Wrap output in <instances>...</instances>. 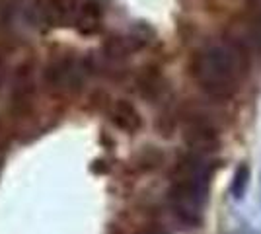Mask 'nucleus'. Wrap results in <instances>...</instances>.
Segmentation results:
<instances>
[{
  "instance_id": "f257e3e1",
  "label": "nucleus",
  "mask_w": 261,
  "mask_h": 234,
  "mask_svg": "<svg viewBox=\"0 0 261 234\" xmlns=\"http://www.w3.org/2000/svg\"><path fill=\"white\" fill-rule=\"evenodd\" d=\"M248 70V51L230 39L207 43L193 59V76L199 86L208 96L220 100H226L238 92Z\"/></svg>"
},
{
  "instance_id": "f03ea898",
  "label": "nucleus",
  "mask_w": 261,
  "mask_h": 234,
  "mask_svg": "<svg viewBox=\"0 0 261 234\" xmlns=\"http://www.w3.org/2000/svg\"><path fill=\"white\" fill-rule=\"evenodd\" d=\"M215 170L203 154H189L177 166V176L168 191V199L175 217L189 226L203 221V211L208 201L211 179Z\"/></svg>"
},
{
  "instance_id": "7ed1b4c3",
  "label": "nucleus",
  "mask_w": 261,
  "mask_h": 234,
  "mask_svg": "<svg viewBox=\"0 0 261 234\" xmlns=\"http://www.w3.org/2000/svg\"><path fill=\"white\" fill-rule=\"evenodd\" d=\"M184 141L195 154L203 156L215 152L220 146V139L215 125L201 115H191L184 123Z\"/></svg>"
},
{
  "instance_id": "20e7f679",
  "label": "nucleus",
  "mask_w": 261,
  "mask_h": 234,
  "mask_svg": "<svg viewBox=\"0 0 261 234\" xmlns=\"http://www.w3.org/2000/svg\"><path fill=\"white\" fill-rule=\"evenodd\" d=\"M230 41H234L244 51H261V14H255L253 18L240 23L234 32V39Z\"/></svg>"
},
{
  "instance_id": "39448f33",
  "label": "nucleus",
  "mask_w": 261,
  "mask_h": 234,
  "mask_svg": "<svg viewBox=\"0 0 261 234\" xmlns=\"http://www.w3.org/2000/svg\"><path fill=\"white\" fill-rule=\"evenodd\" d=\"M111 121L115 123L121 131H125V133L129 135L137 133L142 127L141 113L137 112V108L133 103H129V101L125 100H119L113 106V110H111Z\"/></svg>"
},
{
  "instance_id": "423d86ee",
  "label": "nucleus",
  "mask_w": 261,
  "mask_h": 234,
  "mask_svg": "<svg viewBox=\"0 0 261 234\" xmlns=\"http://www.w3.org/2000/svg\"><path fill=\"white\" fill-rule=\"evenodd\" d=\"M250 179H251V170L246 162H242L234 176H232V184H230V193L232 197L236 201H242L246 197V191H248V186H250Z\"/></svg>"
},
{
  "instance_id": "0eeeda50",
  "label": "nucleus",
  "mask_w": 261,
  "mask_h": 234,
  "mask_svg": "<svg viewBox=\"0 0 261 234\" xmlns=\"http://www.w3.org/2000/svg\"><path fill=\"white\" fill-rule=\"evenodd\" d=\"M255 6V14H261V0H251Z\"/></svg>"
},
{
  "instance_id": "6e6552de",
  "label": "nucleus",
  "mask_w": 261,
  "mask_h": 234,
  "mask_svg": "<svg viewBox=\"0 0 261 234\" xmlns=\"http://www.w3.org/2000/svg\"><path fill=\"white\" fill-rule=\"evenodd\" d=\"M139 234H166V232H160V230H142Z\"/></svg>"
}]
</instances>
